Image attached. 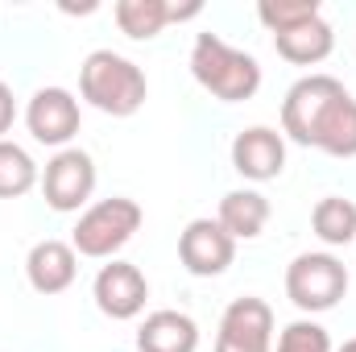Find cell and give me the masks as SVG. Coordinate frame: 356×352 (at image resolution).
I'll return each mask as SVG.
<instances>
[{"label": "cell", "mask_w": 356, "mask_h": 352, "mask_svg": "<svg viewBox=\"0 0 356 352\" xmlns=\"http://www.w3.org/2000/svg\"><path fill=\"white\" fill-rule=\"evenodd\" d=\"M91 191H95V158L79 145L58 150L46 170H42V195L54 211H79L88 207Z\"/></svg>", "instance_id": "6"}, {"label": "cell", "mask_w": 356, "mask_h": 352, "mask_svg": "<svg viewBox=\"0 0 356 352\" xmlns=\"http://www.w3.org/2000/svg\"><path fill=\"white\" fill-rule=\"evenodd\" d=\"M178 262L195 278H220L228 265L236 262V241L224 232L220 220H191L178 237Z\"/></svg>", "instance_id": "10"}, {"label": "cell", "mask_w": 356, "mask_h": 352, "mask_svg": "<svg viewBox=\"0 0 356 352\" xmlns=\"http://www.w3.org/2000/svg\"><path fill=\"white\" fill-rule=\"evenodd\" d=\"M141 352H195L199 349V323L182 311H154L137 328Z\"/></svg>", "instance_id": "14"}, {"label": "cell", "mask_w": 356, "mask_h": 352, "mask_svg": "<svg viewBox=\"0 0 356 352\" xmlns=\"http://www.w3.org/2000/svg\"><path fill=\"white\" fill-rule=\"evenodd\" d=\"M311 228H315V237H319L323 245H332V249L353 245L356 241V203L344 199V195L319 199L315 211H311Z\"/></svg>", "instance_id": "17"}, {"label": "cell", "mask_w": 356, "mask_h": 352, "mask_svg": "<svg viewBox=\"0 0 356 352\" xmlns=\"http://www.w3.org/2000/svg\"><path fill=\"white\" fill-rule=\"evenodd\" d=\"M277 352H332V336L315 319H294V323L282 328Z\"/></svg>", "instance_id": "20"}, {"label": "cell", "mask_w": 356, "mask_h": 352, "mask_svg": "<svg viewBox=\"0 0 356 352\" xmlns=\"http://www.w3.org/2000/svg\"><path fill=\"white\" fill-rule=\"evenodd\" d=\"M79 95L104 116H133L141 112L149 83L133 58L116 50H91L79 67Z\"/></svg>", "instance_id": "3"}, {"label": "cell", "mask_w": 356, "mask_h": 352, "mask_svg": "<svg viewBox=\"0 0 356 352\" xmlns=\"http://www.w3.org/2000/svg\"><path fill=\"white\" fill-rule=\"evenodd\" d=\"M232 166L236 175L249 182H269L286 170V137L269 125H253L241 129L232 141Z\"/></svg>", "instance_id": "11"}, {"label": "cell", "mask_w": 356, "mask_h": 352, "mask_svg": "<svg viewBox=\"0 0 356 352\" xmlns=\"http://www.w3.org/2000/svg\"><path fill=\"white\" fill-rule=\"evenodd\" d=\"M273 349V311L266 298H232L220 332H216V352H269Z\"/></svg>", "instance_id": "7"}, {"label": "cell", "mask_w": 356, "mask_h": 352, "mask_svg": "<svg viewBox=\"0 0 356 352\" xmlns=\"http://www.w3.org/2000/svg\"><path fill=\"white\" fill-rule=\"evenodd\" d=\"M145 211L137 199H124V195H112V199H99L91 203L88 211L79 216L75 232H71V249L79 257H95V262H112V253H120L133 232L141 228Z\"/></svg>", "instance_id": "4"}, {"label": "cell", "mask_w": 356, "mask_h": 352, "mask_svg": "<svg viewBox=\"0 0 356 352\" xmlns=\"http://www.w3.org/2000/svg\"><path fill=\"white\" fill-rule=\"evenodd\" d=\"M42 182L38 162L29 158L25 145L17 141H0V199H21Z\"/></svg>", "instance_id": "18"}, {"label": "cell", "mask_w": 356, "mask_h": 352, "mask_svg": "<svg viewBox=\"0 0 356 352\" xmlns=\"http://www.w3.org/2000/svg\"><path fill=\"white\" fill-rule=\"evenodd\" d=\"M348 294V265L332 253H298L286 265V298L302 315H323Z\"/></svg>", "instance_id": "5"}, {"label": "cell", "mask_w": 356, "mask_h": 352, "mask_svg": "<svg viewBox=\"0 0 356 352\" xmlns=\"http://www.w3.org/2000/svg\"><path fill=\"white\" fill-rule=\"evenodd\" d=\"M216 220L224 224V232H228L232 241H257L269 224V199L261 191H253V186L228 191V195L220 199V216H216Z\"/></svg>", "instance_id": "15"}, {"label": "cell", "mask_w": 356, "mask_h": 352, "mask_svg": "<svg viewBox=\"0 0 356 352\" xmlns=\"http://www.w3.org/2000/svg\"><path fill=\"white\" fill-rule=\"evenodd\" d=\"M79 273V253L67 241H38L25 257V278L38 294H63L71 290Z\"/></svg>", "instance_id": "12"}, {"label": "cell", "mask_w": 356, "mask_h": 352, "mask_svg": "<svg viewBox=\"0 0 356 352\" xmlns=\"http://www.w3.org/2000/svg\"><path fill=\"white\" fill-rule=\"evenodd\" d=\"M336 352H356V340H344V344H340Z\"/></svg>", "instance_id": "22"}, {"label": "cell", "mask_w": 356, "mask_h": 352, "mask_svg": "<svg viewBox=\"0 0 356 352\" xmlns=\"http://www.w3.org/2000/svg\"><path fill=\"white\" fill-rule=\"evenodd\" d=\"M191 75L195 83L216 95L220 104H245L261 88V63L236 46H228L220 33H195L191 46Z\"/></svg>", "instance_id": "2"}, {"label": "cell", "mask_w": 356, "mask_h": 352, "mask_svg": "<svg viewBox=\"0 0 356 352\" xmlns=\"http://www.w3.org/2000/svg\"><path fill=\"white\" fill-rule=\"evenodd\" d=\"M91 298H95V307L108 319L124 323V319H137L145 311L149 282H145V273L133 262H108L95 273V282H91Z\"/></svg>", "instance_id": "9"}, {"label": "cell", "mask_w": 356, "mask_h": 352, "mask_svg": "<svg viewBox=\"0 0 356 352\" xmlns=\"http://www.w3.org/2000/svg\"><path fill=\"white\" fill-rule=\"evenodd\" d=\"M273 46H277V54H282L286 63H294V67H315V63H323V58L336 50V33H332V25H327L323 13H319V17H307V21H298V25L273 33Z\"/></svg>", "instance_id": "13"}, {"label": "cell", "mask_w": 356, "mask_h": 352, "mask_svg": "<svg viewBox=\"0 0 356 352\" xmlns=\"http://www.w3.org/2000/svg\"><path fill=\"white\" fill-rule=\"evenodd\" d=\"M282 133L294 145L356 158V95L336 75H302L282 99Z\"/></svg>", "instance_id": "1"}, {"label": "cell", "mask_w": 356, "mask_h": 352, "mask_svg": "<svg viewBox=\"0 0 356 352\" xmlns=\"http://www.w3.org/2000/svg\"><path fill=\"white\" fill-rule=\"evenodd\" d=\"M116 25L133 42H154L170 25V0H116Z\"/></svg>", "instance_id": "16"}, {"label": "cell", "mask_w": 356, "mask_h": 352, "mask_svg": "<svg viewBox=\"0 0 356 352\" xmlns=\"http://www.w3.org/2000/svg\"><path fill=\"white\" fill-rule=\"evenodd\" d=\"M13 120H17V95H13V88L0 79V141H4V133L13 129Z\"/></svg>", "instance_id": "21"}, {"label": "cell", "mask_w": 356, "mask_h": 352, "mask_svg": "<svg viewBox=\"0 0 356 352\" xmlns=\"http://www.w3.org/2000/svg\"><path fill=\"white\" fill-rule=\"evenodd\" d=\"M319 13H323L319 0H261L257 4V17L269 33H282V29L307 21V17H319Z\"/></svg>", "instance_id": "19"}, {"label": "cell", "mask_w": 356, "mask_h": 352, "mask_svg": "<svg viewBox=\"0 0 356 352\" xmlns=\"http://www.w3.org/2000/svg\"><path fill=\"white\" fill-rule=\"evenodd\" d=\"M25 125H29L33 141L67 150L79 133V99L67 88H38L25 104Z\"/></svg>", "instance_id": "8"}]
</instances>
